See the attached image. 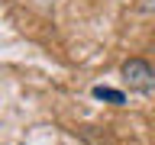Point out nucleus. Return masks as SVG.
<instances>
[{"instance_id":"2","label":"nucleus","mask_w":155,"mask_h":145,"mask_svg":"<svg viewBox=\"0 0 155 145\" xmlns=\"http://www.w3.org/2000/svg\"><path fill=\"white\" fill-rule=\"evenodd\" d=\"M91 97H94V100H104V103H113V106H123L126 103V94H123V90H113V87H104V84H94V87H91Z\"/></svg>"},{"instance_id":"1","label":"nucleus","mask_w":155,"mask_h":145,"mask_svg":"<svg viewBox=\"0 0 155 145\" xmlns=\"http://www.w3.org/2000/svg\"><path fill=\"white\" fill-rule=\"evenodd\" d=\"M123 81L129 84V90H136V94H152L155 90V71L149 68V61H142V58H129V61H123Z\"/></svg>"}]
</instances>
